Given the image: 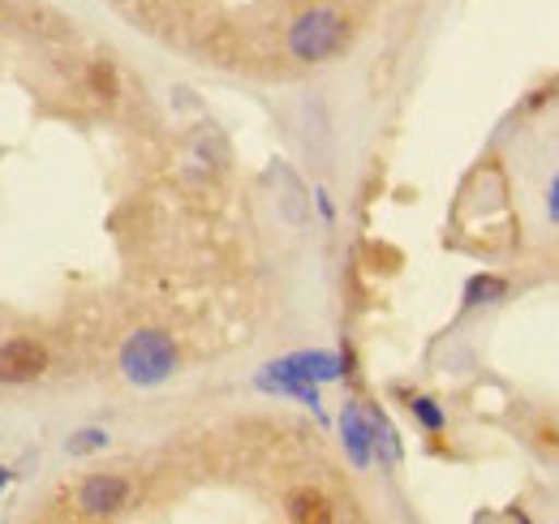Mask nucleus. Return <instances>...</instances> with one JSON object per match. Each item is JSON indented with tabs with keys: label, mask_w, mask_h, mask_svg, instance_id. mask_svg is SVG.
<instances>
[{
	"label": "nucleus",
	"mask_w": 559,
	"mask_h": 524,
	"mask_svg": "<svg viewBox=\"0 0 559 524\" xmlns=\"http://www.w3.org/2000/svg\"><path fill=\"white\" fill-rule=\"evenodd\" d=\"M341 439H345V452L357 468H370L374 460V426H370V408L361 404H345L341 413Z\"/></svg>",
	"instance_id": "obj_6"
},
{
	"label": "nucleus",
	"mask_w": 559,
	"mask_h": 524,
	"mask_svg": "<svg viewBox=\"0 0 559 524\" xmlns=\"http://www.w3.org/2000/svg\"><path fill=\"white\" fill-rule=\"evenodd\" d=\"M48 370V348L35 340L0 344V383H35Z\"/></svg>",
	"instance_id": "obj_4"
},
{
	"label": "nucleus",
	"mask_w": 559,
	"mask_h": 524,
	"mask_svg": "<svg viewBox=\"0 0 559 524\" xmlns=\"http://www.w3.org/2000/svg\"><path fill=\"white\" fill-rule=\"evenodd\" d=\"M86 82H91V91L99 99H112L117 95V69L108 66V61H95V66L86 69Z\"/></svg>",
	"instance_id": "obj_12"
},
{
	"label": "nucleus",
	"mask_w": 559,
	"mask_h": 524,
	"mask_svg": "<svg viewBox=\"0 0 559 524\" xmlns=\"http://www.w3.org/2000/svg\"><path fill=\"white\" fill-rule=\"evenodd\" d=\"M134 499V486L130 477L121 473H95L78 486V512L82 516H121Z\"/></svg>",
	"instance_id": "obj_3"
},
{
	"label": "nucleus",
	"mask_w": 559,
	"mask_h": 524,
	"mask_svg": "<svg viewBox=\"0 0 559 524\" xmlns=\"http://www.w3.org/2000/svg\"><path fill=\"white\" fill-rule=\"evenodd\" d=\"M370 426H374V456L396 464V460H401V443H396V430L388 426V417H383L379 408H370Z\"/></svg>",
	"instance_id": "obj_10"
},
{
	"label": "nucleus",
	"mask_w": 559,
	"mask_h": 524,
	"mask_svg": "<svg viewBox=\"0 0 559 524\" xmlns=\"http://www.w3.org/2000/svg\"><path fill=\"white\" fill-rule=\"evenodd\" d=\"M177 370V344L164 331H134L121 348V374L134 388H159Z\"/></svg>",
	"instance_id": "obj_2"
},
{
	"label": "nucleus",
	"mask_w": 559,
	"mask_h": 524,
	"mask_svg": "<svg viewBox=\"0 0 559 524\" xmlns=\"http://www.w3.org/2000/svg\"><path fill=\"white\" fill-rule=\"evenodd\" d=\"M547 215H551V224H559V177L551 181V190H547Z\"/></svg>",
	"instance_id": "obj_14"
},
{
	"label": "nucleus",
	"mask_w": 559,
	"mask_h": 524,
	"mask_svg": "<svg viewBox=\"0 0 559 524\" xmlns=\"http://www.w3.org/2000/svg\"><path fill=\"white\" fill-rule=\"evenodd\" d=\"M9 477H13V473H9L4 464H0V495H4V486H9Z\"/></svg>",
	"instance_id": "obj_16"
},
{
	"label": "nucleus",
	"mask_w": 559,
	"mask_h": 524,
	"mask_svg": "<svg viewBox=\"0 0 559 524\" xmlns=\"http://www.w3.org/2000/svg\"><path fill=\"white\" fill-rule=\"evenodd\" d=\"M194 159L203 164V168H211V172H219L224 164H228V146H224V138L211 130V126H203V130L194 133Z\"/></svg>",
	"instance_id": "obj_9"
},
{
	"label": "nucleus",
	"mask_w": 559,
	"mask_h": 524,
	"mask_svg": "<svg viewBox=\"0 0 559 524\" xmlns=\"http://www.w3.org/2000/svg\"><path fill=\"white\" fill-rule=\"evenodd\" d=\"M319 215H323V219H328V224H332V219H336V211H332V202H328V194H323V190H319Z\"/></svg>",
	"instance_id": "obj_15"
},
{
	"label": "nucleus",
	"mask_w": 559,
	"mask_h": 524,
	"mask_svg": "<svg viewBox=\"0 0 559 524\" xmlns=\"http://www.w3.org/2000/svg\"><path fill=\"white\" fill-rule=\"evenodd\" d=\"M345 39H349V22H345L341 9H328V4L306 9V13L293 17V26H288V52H293L301 66H323V61H332V57L345 48Z\"/></svg>",
	"instance_id": "obj_1"
},
{
	"label": "nucleus",
	"mask_w": 559,
	"mask_h": 524,
	"mask_svg": "<svg viewBox=\"0 0 559 524\" xmlns=\"http://www.w3.org/2000/svg\"><path fill=\"white\" fill-rule=\"evenodd\" d=\"M499 301H508V279H499L490 271H478V275L465 279V306L469 310H487V306H499Z\"/></svg>",
	"instance_id": "obj_7"
},
{
	"label": "nucleus",
	"mask_w": 559,
	"mask_h": 524,
	"mask_svg": "<svg viewBox=\"0 0 559 524\" xmlns=\"http://www.w3.org/2000/svg\"><path fill=\"white\" fill-rule=\"evenodd\" d=\"M121 4H142V0H121Z\"/></svg>",
	"instance_id": "obj_17"
},
{
	"label": "nucleus",
	"mask_w": 559,
	"mask_h": 524,
	"mask_svg": "<svg viewBox=\"0 0 559 524\" xmlns=\"http://www.w3.org/2000/svg\"><path fill=\"white\" fill-rule=\"evenodd\" d=\"M409 408H414V417H418V421L426 426V430H430V434H443L448 417H443V408H439L430 395H414V400H409Z\"/></svg>",
	"instance_id": "obj_11"
},
{
	"label": "nucleus",
	"mask_w": 559,
	"mask_h": 524,
	"mask_svg": "<svg viewBox=\"0 0 559 524\" xmlns=\"http://www.w3.org/2000/svg\"><path fill=\"white\" fill-rule=\"evenodd\" d=\"M259 388L263 392H280V395H293V400H301L310 413H319L323 417V404H319V383H310V379H301L284 357L272 361V366H263V374H259Z\"/></svg>",
	"instance_id": "obj_5"
},
{
	"label": "nucleus",
	"mask_w": 559,
	"mask_h": 524,
	"mask_svg": "<svg viewBox=\"0 0 559 524\" xmlns=\"http://www.w3.org/2000/svg\"><path fill=\"white\" fill-rule=\"evenodd\" d=\"M108 448V434L104 430H78L70 439V452L73 456H86V452H104Z\"/></svg>",
	"instance_id": "obj_13"
},
{
	"label": "nucleus",
	"mask_w": 559,
	"mask_h": 524,
	"mask_svg": "<svg viewBox=\"0 0 559 524\" xmlns=\"http://www.w3.org/2000/svg\"><path fill=\"white\" fill-rule=\"evenodd\" d=\"M336 516L332 503L319 495V490H293L288 495V521H301V524H328Z\"/></svg>",
	"instance_id": "obj_8"
}]
</instances>
